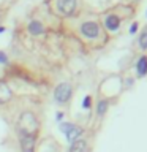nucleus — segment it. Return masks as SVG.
<instances>
[{
	"label": "nucleus",
	"instance_id": "1",
	"mask_svg": "<svg viewBox=\"0 0 147 152\" xmlns=\"http://www.w3.org/2000/svg\"><path fill=\"white\" fill-rule=\"evenodd\" d=\"M16 128L19 132V135H33L36 136L38 128H40V122H38L36 116L32 111H24L17 119Z\"/></svg>",
	"mask_w": 147,
	"mask_h": 152
},
{
	"label": "nucleus",
	"instance_id": "2",
	"mask_svg": "<svg viewBox=\"0 0 147 152\" xmlns=\"http://www.w3.org/2000/svg\"><path fill=\"white\" fill-rule=\"evenodd\" d=\"M73 95V86L70 83H60L54 89V100L57 104H66Z\"/></svg>",
	"mask_w": 147,
	"mask_h": 152
},
{
	"label": "nucleus",
	"instance_id": "3",
	"mask_svg": "<svg viewBox=\"0 0 147 152\" xmlns=\"http://www.w3.org/2000/svg\"><path fill=\"white\" fill-rule=\"evenodd\" d=\"M79 30H81V33H82V37L89 38V40H93V38H97L100 35V26L93 21L82 22L81 27H79Z\"/></svg>",
	"mask_w": 147,
	"mask_h": 152
},
{
	"label": "nucleus",
	"instance_id": "4",
	"mask_svg": "<svg viewBox=\"0 0 147 152\" xmlns=\"http://www.w3.org/2000/svg\"><path fill=\"white\" fill-rule=\"evenodd\" d=\"M78 0H57V10L62 16H71L76 11Z\"/></svg>",
	"mask_w": 147,
	"mask_h": 152
},
{
	"label": "nucleus",
	"instance_id": "5",
	"mask_svg": "<svg viewBox=\"0 0 147 152\" xmlns=\"http://www.w3.org/2000/svg\"><path fill=\"white\" fill-rule=\"evenodd\" d=\"M36 136L33 135H22L21 136V151L22 152H35Z\"/></svg>",
	"mask_w": 147,
	"mask_h": 152
},
{
	"label": "nucleus",
	"instance_id": "6",
	"mask_svg": "<svg viewBox=\"0 0 147 152\" xmlns=\"http://www.w3.org/2000/svg\"><path fill=\"white\" fill-rule=\"evenodd\" d=\"M104 27L108 28L109 32H117L119 27H120V18L117 14H108L104 18Z\"/></svg>",
	"mask_w": 147,
	"mask_h": 152
},
{
	"label": "nucleus",
	"instance_id": "7",
	"mask_svg": "<svg viewBox=\"0 0 147 152\" xmlns=\"http://www.w3.org/2000/svg\"><path fill=\"white\" fill-rule=\"evenodd\" d=\"M11 98H13V90L9 89V86L5 81H0V106L8 103Z\"/></svg>",
	"mask_w": 147,
	"mask_h": 152
},
{
	"label": "nucleus",
	"instance_id": "8",
	"mask_svg": "<svg viewBox=\"0 0 147 152\" xmlns=\"http://www.w3.org/2000/svg\"><path fill=\"white\" fill-rule=\"evenodd\" d=\"M27 30L33 37H40L44 33V26H43V22H40V21H30L27 26Z\"/></svg>",
	"mask_w": 147,
	"mask_h": 152
},
{
	"label": "nucleus",
	"instance_id": "9",
	"mask_svg": "<svg viewBox=\"0 0 147 152\" xmlns=\"http://www.w3.org/2000/svg\"><path fill=\"white\" fill-rule=\"evenodd\" d=\"M82 132H84V130H82L79 125H74V124H73V125L70 127V130L65 133V136H66V140H68L70 142H73V141H76V140H79L81 135H82Z\"/></svg>",
	"mask_w": 147,
	"mask_h": 152
},
{
	"label": "nucleus",
	"instance_id": "10",
	"mask_svg": "<svg viewBox=\"0 0 147 152\" xmlns=\"http://www.w3.org/2000/svg\"><path fill=\"white\" fill-rule=\"evenodd\" d=\"M136 75L138 78H144L147 75V56H141L136 62Z\"/></svg>",
	"mask_w": 147,
	"mask_h": 152
},
{
	"label": "nucleus",
	"instance_id": "11",
	"mask_svg": "<svg viewBox=\"0 0 147 152\" xmlns=\"http://www.w3.org/2000/svg\"><path fill=\"white\" fill-rule=\"evenodd\" d=\"M85 151H87V141L82 140V138L73 141L70 146V152H85Z\"/></svg>",
	"mask_w": 147,
	"mask_h": 152
},
{
	"label": "nucleus",
	"instance_id": "12",
	"mask_svg": "<svg viewBox=\"0 0 147 152\" xmlns=\"http://www.w3.org/2000/svg\"><path fill=\"white\" fill-rule=\"evenodd\" d=\"M108 108H109V102L108 100H100L97 103V114L100 117H103L104 114L108 113Z\"/></svg>",
	"mask_w": 147,
	"mask_h": 152
},
{
	"label": "nucleus",
	"instance_id": "13",
	"mask_svg": "<svg viewBox=\"0 0 147 152\" xmlns=\"http://www.w3.org/2000/svg\"><path fill=\"white\" fill-rule=\"evenodd\" d=\"M138 45H139V48L142 51L147 49V27L139 33V40H138Z\"/></svg>",
	"mask_w": 147,
	"mask_h": 152
},
{
	"label": "nucleus",
	"instance_id": "14",
	"mask_svg": "<svg viewBox=\"0 0 147 152\" xmlns=\"http://www.w3.org/2000/svg\"><path fill=\"white\" fill-rule=\"evenodd\" d=\"M90 106H92V97H90V95H87V97L84 98V102H82V108H84V109H89Z\"/></svg>",
	"mask_w": 147,
	"mask_h": 152
},
{
	"label": "nucleus",
	"instance_id": "15",
	"mask_svg": "<svg viewBox=\"0 0 147 152\" xmlns=\"http://www.w3.org/2000/svg\"><path fill=\"white\" fill-rule=\"evenodd\" d=\"M71 125H73L71 122H62V124H60V132H62V133H66V132L70 130Z\"/></svg>",
	"mask_w": 147,
	"mask_h": 152
},
{
	"label": "nucleus",
	"instance_id": "16",
	"mask_svg": "<svg viewBox=\"0 0 147 152\" xmlns=\"http://www.w3.org/2000/svg\"><path fill=\"white\" fill-rule=\"evenodd\" d=\"M0 64H8V57H7V54H5L3 51H0Z\"/></svg>",
	"mask_w": 147,
	"mask_h": 152
},
{
	"label": "nucleus",
	"instance_id": "17",
	"mask_svg": "<svg viewBox=\"0 0 147 152\" xmlns=\"http://www.w3.org/2000/svg\"><path fill=\"white\" fill-rule=\"evenodd\" d=\"M136 30H138V22H133L130 27V33H136Z\"/></svg>",
	"mask_w": 147,
	"mask_h": 152
},
{
	"label": "nucleus",
	"instance_id": "18",
	"mask_svg": "<svg viewBox=\"0 0 147 152\" xmlns=\"http://www.w3.org/2000/svg\"><path fill=\"white\" fill-rule=\"evenodd\" d=\"M55 119H57V121H62V119H63V113H57Z\"/></svg>",
	"mask_w": 147,
	"mask_h": 152
},
{
	"label": "nucleus",
	"instance_id": "19",
	"mask_svg": "<svg viewBox=\"0 0 147 152\" xmlns=\"http://www.w3.org/2000/svg\"><path fill=\"white\" fill-rule=\"evenodd\" d=\"M5 30H7V28H5V27H2V26H0V33H3Z\"/></svg>",
	"mask_w": 147,
	"mask_h": 152
}]
</instances>
